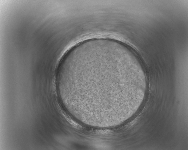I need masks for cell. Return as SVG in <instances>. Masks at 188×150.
I'll return each mask as SVG.
<instances>
[{
    "label": "cell",
    "instance_id": "1",
    "mask_svg": "<svg viewBox=\"0 0 188 150\" xmlns=\"http://www.w3.org/2000/svg\"><path fill=\"white\" fill-rule=\"evenodd\" d=\"M144 75L126 47L106 38L73 47L62 59L56 75L69 106L77 113L128 108Z\"/></svg>",
    "mask_w": 188,
    "mask_h": 150
}]
</instances>
